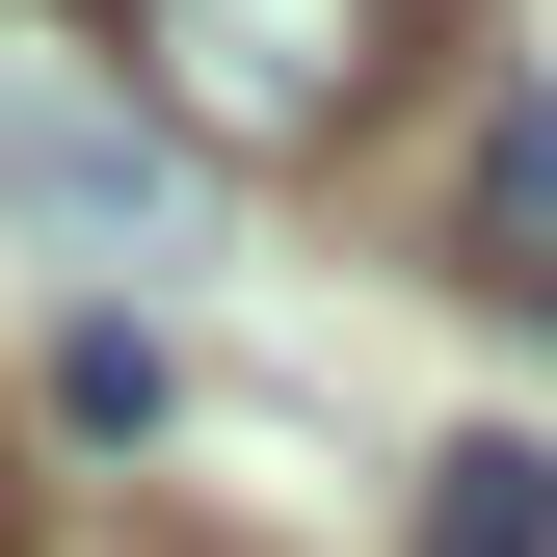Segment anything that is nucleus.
<instances>
[{"label":"nucleus","instance_id":"3","mask_svg":"<svg viewBox=\"0 0 557 557\" xmlns=\"http://www.w3.org/2000/svg\"><path fill=\"white\" fill-rule=\"evenodd\" d=\"M0 213H53V239H160V160H133V133H81V107H0Z\"/></svg>","mask_w":557,"mask_h":557},{"label":"nucleus","instance_id":"2","mask_svg":"<svg viewBox=\"0 0 557 557\" xmlns=\"http://www.w3.org/2000/svg\"><path fill=\"white\" fill-rule=\"evenodd\" d=\"M451 265L505 319H557V81H478L451 107Z\"/></svg>","mask_w":557,"mask_h":557},{"label":"nucleus","instance_id":"5","mask_svg":"<svg viewBox=\"0 0 557 557\" xmlns=\"http://www.w3.org/2000/svg\"><path fill=\"white\" fill-rule=\"evenodd\" d=\"M53 425H107V451H133V425H160V345H133V319H81V345H53Z\"/></svg>","mask_w":557,"mask_h":557},{"label":"nucleus","instance_id":"1","mask_svg":"<svg viewBox=\"0 0 557 557\" xmlns=\"http://www.w3.org/2000/svg\"><path fill=\"white\" fill-rule=\"evenodd\" d=\"M425 27H451V0H107L133 107H160L186 160H345Z\"/></svg>","mask_w":557,"mask_h":557},{"label":"nucleus","instance_id":"4","mask_svg":"<svg viewBox=\"0 0 557 557\" xmlns=\"http://www.w3.org/2000/svg\"><path fill=\"white\" fill-rule=\"evenodd\" d=\"M398 557H557V451H531V425H451L425 505H398Z\"/></svg>","mask_w":557,"mask_h":557}]
</instances>
